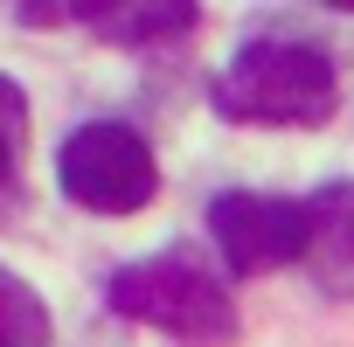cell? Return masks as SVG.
I'll list each match as a JSON object with an SVG mask.
<instances>
[{
    "mask_svg": "<svg viewBox=\"0 0 354 347\" xmlns=\"http://www.w3.org/2000/svg\"><path fill=\"white\" fill-rule=\"evenodd\" d=\"M21 146H28V97L15 77H0V216L21 202Z\"/></svg>",
    "mask_w": 354,
    "mask_h": 347,
    "instance_id": "cell-8",
    "label": "cell"
},
{
    "mask_svg": "<svg viewBox=\"0 0 354 347\" xmlns=\"http://www.w3.org/2000/svg\"><path fill=\"white\" fill-rule=\"evenodd\" d=\"M0 347H49V306L8 264H0Z\"/></svg>",
    "mask_w": 354,
    "mask_h": 347,
    "instance_id": "cell-7",
    "label": "cell"
},
{
    "mask_svg": "<svg viewBox=\"0 0 354 347\" xmlns=\"http://www.w3.org/2000/svg\"><path fill=\"white\" fill-rule=\"evenodd\" d=\"M306 209V250L299 264L326 299H354V181H326Z\"/></svg>",
    "mask_w": 354,
    "mask_h": 347,
    "instance_id": "cell-6",
    "label": "cell"
},
{
    "mask_svg": "<svg viewBox=\"0 0 354 347\" xmlns=\"http://www.w3.org/2000/svg\"><path fill=\"white\" fill-rule=\"evenodd\" d=\"M209 104L230 125H271V132L278 125H326L340 104V77L319 42L257 35L223 63V77L209 84Z\"/></svg>",
    "mask_w": 354,
    "mask_h": 347,
    "instance_id": "cell-1",
    "label": "cell"
},
{
    "mask_svg": "<svg viewBox=\"0 0 354 347\" xmlns=\"http://www.w3.org/2000/svg\"><path fill=\"white\" fill-rule=\"evenodd\" d=\"M104 299H111L118 319L160 326V333H174L181 347H236V299L202 264L195 243H174L160 257L118 264L111 285H104Z\"/></svg>",
    "mask_w": 354,
    "mask_h": 347,
    "instance_id": "cell-2",
    "label": "cell"
},
{
    "mask_svg": "<svg viewBox=\"0 0 354 347\" xmlns=\"http://www.w3.org/2000/svg\"><path fill=\"white\" fill-rule=\"evenodd\" d=\"M56 188L91 216H132L160 195V167H153V146L132 125L91 118L56 146Z\"/></svg>",
    "mask_w": 354,
    "mask_h": 347,
    "instance_id": "cell-3",
    "label": "cell"
},
{
    "mask_svg": "<svg viewBox=\"0 0 354 347\" xmlns=\"http://www.w3.org/2000/svg\"><path fill=\"white\" fill-rule=\"evenodd\" d=\"M28 28H49V21H77L91 28L97 42H118V49H153V42H181L202 8L195 0H84V8H21Z\"/></svg>",
    "mask_w": 354,
    "mask_h": 347,
    "instance_id": "cell-5",
    "label": "cell"
},
{
    "mask_svg": "<svg viewBox=\"0 0 354 347\" xmlns=\"http://www.w3.org/2000/svg\"><path fill=\"white\" fill-rule=\"evenodd\" d=\"M209 236H216V250H223V264L236 278H264V271L299 264V250H306V209L285 202V195L236 188V195L209 202Z\"/></svg>",
    "mask_w": 354,
    "mask_h": 347,
    "instance_id": "cell-4",
    "label": "cell"
}]
</instances>
